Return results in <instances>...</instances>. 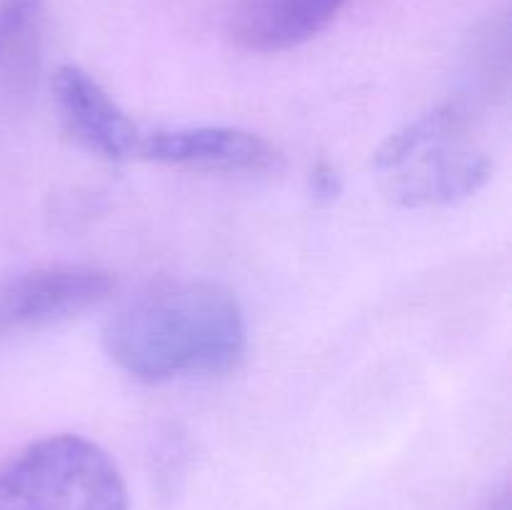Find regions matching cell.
Listing matches in <instances>:
<instances>
[{"mask_svg":"<svg viewBox=\"0 0 512 510\" xmlns=\"http://www.w3.org/2000/svg\"><path fill=\"white\" fill-rule=\"evenodd\" d=\"M50 90L60 123L80 148L108 163L138 158L143 130L95 75L80 65L65 63L50 78Z\"/></svg>","mask_w":512,"mask_h":510,"instance_id":"6","label":"cell"},{"mask_svg":"<svg viewBox=\"0 0 512 510\" xmlns=\"http://www.w3.org/2000/svg\"><path fill=\"white\" fill-rule=\"evenodd\" d=\"M43 0H0V85L25 98L43 68Z\"/></svg>","mask_w":512,"mask_h":510,"instance_id":"8","label":"cell"},{"mask_svg":"<svg viewBox=\"0 0 512 510\" xmlns=\"http://www.w3.org/2000/svg\"><path fill=\"white\" fill-rule=\"evenodd\" d=\"M103 348L120 373L145 385L218 378L243 363L248 320L223 285L163 280L110 315Z\"/></svg>","mask_w":512,"mask_h":510,"instance_id":"1","label":"cell"},{"mask_svg":"<svg viewBox=\"0 0 512 510\" xmlns=\"http://www.w3.org/2000/svg\"><path fill=\"white\" fill-rule=\"evenodd\" d=\"M373 173L400 208H450L490 183L493 158L475 135L468 103L448 100L390 133L375 150Z\"/></svg>","mask_w":512,"mask_h":510,"instance_id":"2","label":"cell"},{"mask_svg":"<svg viewBox=\"0 0 512 510\" xmlns=\"http://www.w3.org/2000/svg\"><path fill=\"white\" fill-rule=\"evenodd\" d=\"M485 510H512V495H510L508 485H503V488H500L498 493L488 500Z\"/></svg>","mask_w":512,"mask_h":510,"instance_id":"10","label":"cell"},{"mask_svg":"<svg viewBox=\"0 0 512 510\" xmlns=\"http://www.w3.org/2000/svg\"><path fill=\"white\" fill-rule=\"evenodd\" d=\"M115 278L98 265H40L0 280V340L35 333L95 310L110 298Z\"/></svg>","mask_w":512,"mask_h":510,"instance_id":"4","label":"cell"},{"mask_svg":"<svg viewBox=\"0 0 512 510\" xmlns=\"http://www.w3.org/2000/svg\"><path fill=\"white\" fill-rule=\"evenodd\" d=\"M138 158L168 168L225 175H268L283 168V153L263 135L233 125H185L140 135Z\"/></svg>","mask_w":512,"mask_h":510,"instance_id":"5","label":"cell"},{"mask_svg":"<svg viewBox=\"0 0 512 510\" xmlns=\"http://www.w3.org/2000/svg\"><path fill=\"white\" fill-rule=\"evenodd\" d=\"M345 183L340 170L335 168L330 160H318V163L310 168L308 173V193L313 198V203L318 205H333L338 203L340 195H343Z\"/></svg>","mask_w":512,"mask_h":510,"instance_id":"9","label":"cell"},{"mask_svg":"<svg viewBox=\"0 0 512 510\" xmlns=\"http://www.w3.org/2000/svg\"><path fill=\"white\" fill-rule=\"evenodd\" d=\"M128 508L118 463L85 435H45L0 463V510Z\"/></svg>","mask_w":512,"mask_h":510,"instance_id":"3","label":"cell"},{"mask_svg":"<svg viewBox=\"0 0 512 510\" xmlns=\"http://www.w3.org/2000/svg\"><path fill=\"white\" fill-rule=\"evenodd\" d=\"M345 5L348 0H243L233 33L255 53H283L323 33Z\"/></svg>","mask_w":512,"mask_h":510,"instance_id":"7","label":"cell"}]
</instances>
